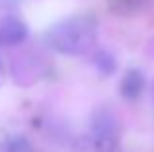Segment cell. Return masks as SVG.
<instances>
[{
    "instance_id": "6da1fadb",
    "label": "cell",
    "mask_w": 154,
    "mask_h": 152,
    "mask_svg": "<svg viewBox=\"0 0 154 152\" xmlns=\"http://www.w3.org/2000/svg\"><path fill=\"white\" fill-rule=\"evenodd\" d=\"M45 41L51 49L60 55H70V57L94 55L98 51L96 49L98 26L92 18H84V16L66 18L47 31Z\"/></svg>"
},
{
    "instance_id": "7a4b0ae2",
    "label": "cell",
    "mask_w": 154,
    "mask_h": 152,
    "mask_svg": "<svg viewBox=\"0 0 154 152\" xmlns=\"http://www.w3.org/2000/svg\"><path fill=\"white\" fill-rule=\"evenodd\" d=\"M90 141L94 152H117L121 144V123L113 109L100 107L90 121Z\"/></svg>"
},
{
    "instance_id": "3957f363",
    "label": "cell",
    "mask_w": 154,
    "mask_h": 152,
    "mask_svg": "<svg viewBox=\"0 0 154 152\" xmlns=\"http://www.w3.org/2000/svg\"><path fill=\"white\" fill-rule=\"evenodd\" d=\"M29 35L27 26L20 18L8 16L0 20V47H14L23 43Z\"/></svg>"
},
{
    "instance_id": "277c9868",
    "label": "cell",
    "mask_w": 154,
    "mask_h": 152,
    "mask_svg": "<svg viewBox=\"0 0 154 152\" xmlns=\"http://www.w3.org/2000/svg\"><path fill=\"white\" fill-rule=\"evenodd\" d=\"M144 92V74L137 68L127 70L121 82V96L129 102H135L140 98V94Z\"/></svg>"
},
{
    "instance_id": "5b68a950",
    "label": "cell",
    "mask_w": 154,
    "mask_h": 152,
    "mask_svg": "<svg viewBox=\"0 0 154 152\" xmlns=\"http://www.w3.org/2000/svg\"><path fill=\"white\" fill-rule=\"evenodd\" d=\"M92 62H94V66L103 76H111V74H115V70H117L115 57H113L111 53H107V51H103V49H98L92 55Z\"/></svg>"
},
{
    "instance_id": "8992f818",
    "label": "cell",
    "mask_w": 154,
    "mask_h": 152,
    "mask_svg": "<svg viewBox=\"0 0 154 152\" xmlns=\"http://www.w3.org/2000/svg\"><path fill=\"white\" fill-rule=\"evenodd\" d=\"M6 152H35V150H33L31 142L27 141L26 137L18 135V137H14L10 142H8V148H6Z\"/></svg>"
},
{
    "instance_id": "52a82bcc",
    "label": "cell",
    "mask_w": 154,
    "mask_h": 152,
    "mask_svg": "<svg viewBox=\"0 0 154 152\" xmlns=\"http://www.w3.org/2000/svg\"><path fill=\"white\" fill-rule=\"evenodd\" d=\"M2 78H4V65H2V59H0V84H2Z\"/></svg>"
}]
</instances>
